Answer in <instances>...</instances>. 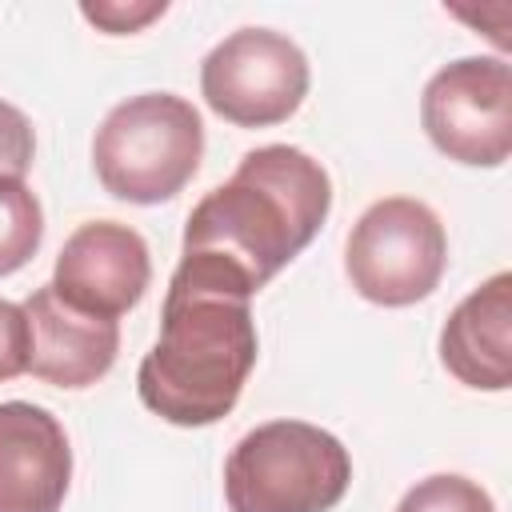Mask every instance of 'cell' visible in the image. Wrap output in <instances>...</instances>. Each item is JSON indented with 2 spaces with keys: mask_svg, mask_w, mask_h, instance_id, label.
<instances>
[{
  "mask_svg": "<svg viewBox=\"0 0 512 512\" xmlns=\"http://www.w3.org/2000/svg\"><path fill=\"white\" fill-rule=\"evenodd\" d=\"M148 280H152V260L144 236L120 220H92L64 240L48 284L64 304L88 316L116 320L140 304Z\"/></svg>",
  "mask_w": 512,
  "mask_h": 512,
  "instance_id": "obj_8",
  "label": "cell"
},
{
  "mask_svg": "<svg viewBox=\"0 0 512 512\" xmlns=\"http://www.w3.org/2000/svg\"><path fill=\"white\" fill-rule=\"evenodd\" d=\"M448 236L440 216L412 196L376 200L348 232L344 272L352 288L384 308H408L440 288Z\"/></svg>",
  "mask_w": 512,
  "mask_h": 512,
  "instance_id": "obj_5",
  "label": "cell"
},
{
  "mask_svg": "<svg viewBox=\"0 0 512 512\" xmlns=\"http://www.w3.org/2000/svg\"><path fill=\"white\" fill-rule=\"evenodd\" d=\"M396 512H496V504L476 480L456 472H436L416 480L396 504Z\"/></svg>",
  "mask_w": 512,
  "mask_h": 512,
  "instance_id": "obj_13",
  "label": "cell"
},
{
  "mask_svg": "<svg viewBox=\"0 0 512 512\" xmlns=\"http://www.w3.org/2000/svg\"><path fill=\"white\" fill-rule=\"evenodd\" d=\"M332 212V180L320 160L292 144L240 156L232 180L212 188L184 224V252L236 268L256 292L296 260Z\"/></svg>",
  "mask_w": 512,
  "mask_h": 512,
  "instance_id": "obj_2",
  "label": "cell"
},
{
  "mask_svg": "<svg viewBox=\"0 0 512 512\" xmlns=\"http://www.w3.org/2000/svg\"><path fill=\"white\" fill-rule=\"evenodd\" d=\"M348 484V448L308 420H268L224 460L228 512H332Z\"/></svg>",
  "mask_w": 512,
  "mask_h": 512,
  "instance_id": "obj_3",
  "label": "cell"
},
{
  "mask_svg": "<svg viewBox=\"0 0 512 512\" xmlns=\"http://www.w3.org/2000/svg\"><path fill=\"white\" fill-rule=\"evenodd\" d=\"M200 112L172 92H140L120 100L92 140V164L108 196L128 204L172 200L200 168Z\"/></svg>",
  "mask_w": 512,
  "mask_h": 512,
  "instance_id": "obj_4",
  "label": "cell"
},
{
  "mask_svg": "<svg viewBox=\"0 0 512 512\" xmlns=\"http://www.w3.org/2000/svg\"><path fill=\"white\" fill-rule=\"evenodd\" d=\"M84 20H92L96 28H104L108 36H128L140 32L144 24H152L156 16L168 12L164 0H148V4H120V0H96V4H80Z\"/></svg>",
  "mask_w": 512,
  "mask_h": 512,
  "instance_id": "obj_16",
  "label": "cell"
},
{
  "mask_svg": "<svg viewBox=\"0 0 512 512\" xmlns=\"http://www.w3.org/2000/svg\"><path fill=\"white\" fill-rule=\"evenodd\" d=\"M252 296L256 288L224 260L180 256L164 292L160 340L136 368L148 412L176 428H204L236 408L260 352Z\"/></svg>",
  "mask_w": 512,
  "mask_h": 512,
  "instance_id": "obj_1",
  "label": "cell"
},
{
  "mask_svg": "<svg viewBox=\"0 0 512 512\" xmlns=\"http://www.w3.org/2000/svg\"><path fill=\"white\" fill-rule=\"evenodd\" d=\"M44 240V212L24 180H0V276L20 272Z\"/></svg>",
  "mask_w": 512,
  "mask_h": 512,
  "instance_id": "obj_12",
  "label": "cell"
},
{
  "mask_svg": "<svg viewBox=\"0 0 512 512\" xmlns=\"http://www.w3.org/2000/svg\"><path fill=\"white\" fill-rule=\"evenodd\" d=\"M428 140L456 164L496 168L512 152V68L504 56H464L420 96Z\"/></svg>",
  "mask_w": 512,
  "mask_h": 512,
  "instance_id": "obj_7",
  "label": "cell"
},
{
  "mask_svg": "<svg viewBox=\"0 0 512 512\" xmlns=\"http://www.w3.org/2000/svg\"><path fill=\"white\" fill-rule=\"evenodd\" d=\"M24 316L32 328L28 372L36 380L56 388H88L116 364L120 324L64 304L52 284H40L24 300Z\"/></svg>",
  "mask_w": 512,
  "mask_h": 512,
  "instance_id": "obj_10",
  "label": "cell"
},
{
  "mask_svg": "<svg viewBox=\"0 0 512 512\" xmlns=\"http://www.w3.org/2000/svg\"><path fill=\"white\" fill-rule=\"evenodd\" d=\"M440 364L480 392L512 384V272L488 276L452 308L440 332Z\"/></svg>",
  "mask_w": 512,
  "mask_h": 512,
  "instance_id": "obj_11",
  "label": "cell"
},
{
  "mask_svg": "<svg viewBox=\"0 0 512 512\" xmlns=\"http://www.w3.org/2000/svg\"><path fill=\"white\" fill-rule=\"evenodd\" d=\"M308 56L272 28H240L224 36L200 64L208 108L236 128L284 124L308 96Z\"/></svg>",
  "mask_w": 512,
  "mask_h": 512,
  "instance_id": "obj_6",
  "label": "cell"
},
{
  "mask_svg": "<svg viewBox=\"0 0 512 512\" xmlns=\"http://www.w3.org/2000/svg\"><path fill=\"white\" fill-rule=\"evenodd\" d=\"M28 356H32V328L24 304L0 300V384L28 372Z\"/></svg>",
  "mask_w": 512,
  "mask_h": 512,
  "instance_id": "obj_15",
  "label": "cell"
},
{
  "mask_svg": "<svg viewBox=\"0 0 512 512\" xmlns=\"http://www.w3.org/2000/svg\"><path fill=\"white\" fill-rule=\"evenodd\" d=\"M72 484L64 424L28 400L0 404V512H60Z\"/></svg>",
  "mask_w": 512,
  "mask_h": 512,
  "instance_id": "obj_9",
  "label": "cell"
},
{
  "mask_svg": "<svg viewBox=\"0 0 512 512\" xmlns=\"http://www.w3.org/2000/svg\"><path fill=\"white\" fill-rule=\"evenodd\" d=\"M32 156H36L32 120L16 104L0 100V180H24Z\"/></svg>",
  "mask_w": 512,
  "mask_h": 512,
  "instance_id": "obj_14",
  "label": "cell"
}]
</instances>
